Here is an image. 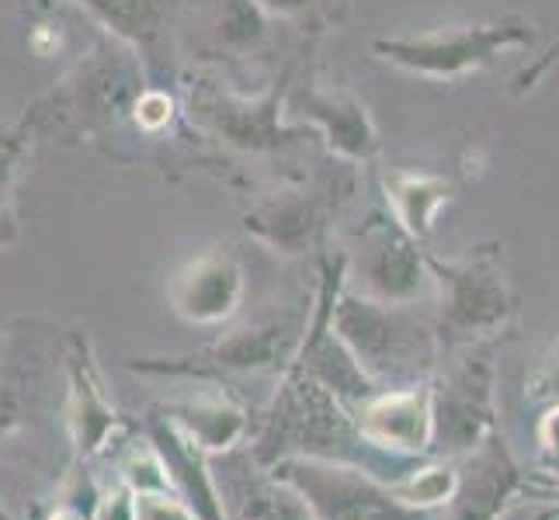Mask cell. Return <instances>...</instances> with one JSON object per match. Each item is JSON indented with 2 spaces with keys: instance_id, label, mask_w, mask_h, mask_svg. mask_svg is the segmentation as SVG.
<instances>
[{
  "instance_id": "9a60e30c",
  "label": "cell",
  "mask_w": 559,
  "mask_h": 520,
  "mask_svg": "<svg viewBox=\"0 0 559 520\" xmlns=\"http://www.w3.org/2000/svg\"><path fill=\"white\" fill-rule=\"evenodd\" d=\"M73 399H76V410H73L76 434H81L87 448H98L105 434L115 427V413L98 389V378L91 372L87 354L73 361Z\"/></svg>"
},
{
  "instance_id": "4316f807",
  "label": "cell",
  "mask_w": 559,
  "mask_h": 520,
  "mask_svg": "<svg viewBox=\"0 0 559 520\" xmlns=\"http://www.w3.org/2000/svg\"><path fill=\"white\" fill-rule=\"evenodd\" d=\"M538 440L549 448V451H556L559 455V407H552L546 416H543V423H538Z\"/></svg>"
},
{
  "instance_id": "8992f818",
  "label": "cell",
  "mask_w": 559,
  "mask_h": 520,
  "mask_svg": "<svg viewBox=\"0 0 559 520\" xmlns=\"http://www.w3.org/2000/svg\"><path fill=\"white\" fill-rule=\"evenodd\" d=\"M191 122H199L226 146L243 153H278L302 140H320L306 125H282V90H267L261 98H240L219 87H199L188 98Z\"/></svg>"
},
{
  "instance_id": "83f0119b",
  "label": "cell",
  "mask_w": 559,
  "mask_h": 520,
  "mask_svg": "<svg viewBox=\"0 0 559 520\" xmlns=\"http://www.w3.org/2000/svg\"><path fill=\"white\" fill-rule=\"evenodd\" d=\"M11 416H14V402H11V396H8V392H0V431L8 427Z\"/></svg>"
},
{
  "instance_id": "2e32d148",
  "label": "cell",
  "mask_w": 559,
  "mask_h": 520,
  "mask_svg": "<svg viewBox=\"0 0 559 520\" xmlns=\"http://www.w3.org/2000/svg\"><path fill=\"white\" fill-rule=\"evenodd\" d=\"M216 4V17H212V28H216L219 43L234 52L254 49L264 38V11L254 0H212Z\"/></svg>"
},
{
  "instance_id": "7c38bea8",
  "label": "cell",
  "mask_w": 559,
  "mask_h": 520,
  "mask_svg": "<svg viewBox=\"0 0 559 520\" xmlns=\"http://www.w3.org/2000/svg\"><path fill=\"white\" fill-rule=\"evenodd\" d=\"M299 330H302V323L296 316L264 319V323L243 326V330L229 334L226 340L212 347L205 358L229 372H275L296 354Z\"/></svg>"
},
{
  "instance_id": "30bf717a",
  "label": "cell",
  "mask_w": 559,
  "mask_h": 520,
  "mask_svg": "<svg viewBox=\"0 0 559 520\" xmlns=\"http://www.w3.org/2000/svg\"><path fill=\"white\" fill-rule=\"evenodd\" d=\"M302 489L323 520H424L414 507L400 504L393 493L372 486L352 469H296Z\"/></svg>"
},
{
  "instance_id": "7402d4cb",
  "label": "cell",
  "mask_w": 559,
  "mask_h": 520,
  "mask_svg": "<svg viewBox=\"0 0 559 520\" xmlns=\"http://www.w3.org/2000/svg\"><path fill=\"white\" fill-rule=\"evenodd\" d=\"M132 119H136V125L143 132H160L170 125V119H175V101H170L164 90L143 87L136 105H132Z\"/></svg>"
},
{
  "instance_id": "603a6c76",
  "label": "cell",
  "mask_w": 559,
  "mask_h": 520,
  "mask_svg": "<svg viewBox=\"0 0 559 520\" xmlns=\"http://www.w3.org/2000/svg\"><path fill=\"white\" fill-rule=\"evenodd\" d=\"M136 520H191L181 507L170 504L167 496H140Z\"/></svg>"
},
{
  "instance_id": "ffe728a7",
  "label": "cell",
  "mask_w": 559,
  "mask_h": 520,
  "mask_svg": "<svg viewBox=\"0 0 559 520\" xmlns=\"http://www.w3.org/2000/svg\"><path fill=\"white\" fill-rule=\"evenodd\" d=\"M264 11V17H282V22H326L337 25L344 11H348V0H254Z\"/></svg>"
},
{
  "instance_id": "cb8c5ba5",
  "label": "cell",
  "mask_w": 559,
  "mask_h": 520,
  "mask_svg": "<svg viewBox=\"0 0 559 520\" xmlns=\"http://www.w3.org/2000/svg\"><path fill=\"white\" fill-rule=\"evenodd\" d=\"M552 63H559V43L543 56V60H535L532 66H525L522 73H518L514 76V94H528L538 81H543V76H546V70L552 66Z\"/></svg>"
},
{
  "instance_id": "7a4b0ae2",
  "label": "cell",
  "mask_w": 559,
  "mask_h": 520,
  "mask_svg": "<svg viewBox=\"0 0 559 520\" xmlns=\"http://www.w3.org/2000/svg\"><path fill=\"white\" fill-rule=\"evenodd\" d=\"M431 281L441 292V337L490 340L511 319V295L500 275L497 246H476L462 261L428 257Z\"/></svg>"
},
{
  "instance_id": "6da1fadb",
  "label": "cell",
  "mask_w": 559,
  "mask_h": 520,
  "mask_svg": "<svg viewBox=\"0 0 559 520\" xmlns=\"http://www.w3.org/2000/svg\"><path fill=\"white\" fill-rule=\"evenodd\" d=\"M535 22L522 14H504L487 25H452L420 35H390L376 38L372 52L382 63L400 66L424 81H462V76L487 70L500 60V52L525 49L535 43Z\"/></svg>"
},
{
  "instance_id": "e0dca14e",
  "label": "cell",
  "mask_w": 559,
  "mask_h": 520,
  "mask_svg": "<svg viewBox=\"0 0 559 520\" xmlns=\"http://www.w3.org/2000/svg\"><path fill=\"white\" fill-rule=\"evenodd\" d=\"M181 423L205 448L234 445L243 431V416L234 407H226V402H191V407H185Z\"/></svg>"
},
{
  "instance_id": "ac0fdd59",
  "label": "cell",
  "mask_w": 559,
  "mask_h": 520,
  "mask_svg": "<svg viewBox=\"0 0 559 520\" xmlns=\"http://www.w3.org/2000/svg\"><path fill=\"white\" fill-rule=\"evenodd\" d=\"M237 520H313L299 496L275 486H247L237 499Z\"/></svg>"
},
{
  "instance_id": "277c9868",
  "label": "cell",
  "mask_w": 559,
  "mask_h": 520,
  "mask_svg": "<svg viewBox=\"0 0 559 520\" xmlns=\"http://www.w3.org/2000/svg\"><path fill=\"white\" fill-rule=\"evenodd\" d=\"M355 164L341 160V167L317 188H282L275 195H267L258 208L247 211L243 226L261 243L275 246L278 254H302L331 226L341 205L355 195Z\"/></svg>"
},
{
  "instance_id": "5bb4252c",
  "label": "cell",
  "mask_w": 559,
  "mask_h": 520,
  "mask_svg": "<svg viewBox=\"0 0 559 520\" xmlns=\"http://www.w3.org/2000/svg\"><path fill=\"white\" fill-rule=\"evenodd\" d=\"M132 49H150L167 25L170 0H76Z\"/></svg>"
},
{
  "instance_id": "f1b7e54d",
  "label": "cell",
  "mask_w": 559,
  "mask_h": 520,
  "mask_svg": "<svg viewBox=\"0 0 559 520\" xmlns=\"http://www.w3.org/2000/svg\"><path fill=\"white\" fill-rule=\"evenodd\" d=\"M52 520H81V517H73V513H60V517H52Z\"/></svg>"
},
{
  "instance_id": "d4e9b609",
  "label": "cell",
  "mask_w": 559,
  "mask_h": 520,
  "mask_svg": "<svg viewBox=\"0 0 559 520\" xmlns=\"http://www.w3.org/2000/svg\"><path fill=\"white\" fill-rule=\"evenodd\" d=\"M535 396H552V399H559V347H556V354L549 358L546 368L538 372V378H535Z\"/></svg>"
},
{
  "instance_id": "3957f363",
  "label": "cell",
  "mask_w": 559,
  "mask_h": 520,
  "mask_svg": "<svg viewBox=\"0 0 559 520\" xmlns=\"http://www.w3.org/2000/svg\"><path fill=\"white\" fill-rule=\"evenodd\" d=\"M331 330L348 347L365 375L414 368L431 358L424 326L403 316V305H385L369 295H344L331 305Z\"/></svg>"
},
{
  "instance_id": "d6986e66",
  "label": "cell",
  "mask_w": 559,
  "mask_h": 520,
  "mask_svg": "<svg viewBox=\"0 0 559 520\" xmlns=\"http://www.w3.org/2000/svg\"><path fill=\"white\" fill-rule=\"evenodd\" d=\"M459 493V472L449 465H431L424 472H414L407 483H400L393 489V496L400 504L407 507H438V504H449V499Z\"/></svg>"
},
{
  "instance_id": "8fae6325",
  "label": "cell",
  "mask_w": 559,
  "mask_h": 520,
  "mask_svg": "<svg viewBox=\"0 0 559 520\" xmlns=\"http://www.w3.org/2000/svg\"><path fill=\"white\" fill-rule=\"evenodd\" d=\"M361 437L372 445L396 451H424L431 445V392L428 389H400L372 399L358 416Z\"/></svg>"
},
{
  "instance_id": "44dd1931",
  "label": "cell",
  "mask_w": 559,
  "mask_h": 520,
  "mask_svg": "<svg viewBox=\"0 0 559 520\" xmlns=\"http://www.w3.org/2000/svg\"><path fill=\"white\" fill-rule=\"evenodd\" d=\"M32 122L35 111L22 125H14L8 132H0V219H8V198H11V184L17 178V167H22L28 143H32Z\"/></svg>"
},
{
  "instance_id": "484cf974",
  "label": "cell",
  "mask_w": 559,
  "mask_h": 520,
  "mask_svg": "<svg viewBox=\"0 0 559 520\" xmlns=\"http://www.w3.org/2000/svg\"><path fill=\"white\" fill-rule=\"evenodd\" d=\"M102 520H136V504L129 499V493L108 496V504L102 507Z\"/></svg>"
},
{
  "instance_id": "9c48e42d",
  "label": "cell",
  "mask_w": 559,
  "mask_h": 520,
  "mask_svg": "<svg viewBox=\"0 0 559 520\" xmlns=\"http://www.w3.org/2000/svg\"><path fill=\"white\" fill-rule=\"evenodd\" d=\"M243 264L229 246H212L188 261L170 281V305L191 323H219L237 313Z\"/></svg>"
},
{
  "instance_id": "4fadbf2b",
  "label": "cell",
  "mask_w": 559,
  "mask_h": 520,
  "mask_svg": "<svg viewBox=\"0 0 559 520\" xmlns=\"http://www.w3.org/2000/svg\"><path fill=\"white\" fill-rule=\"evenodd\" d=\"M385 202L393 219L407 229L417 243L431 240L435 216L459 195V181L445 173H417V170H390L382 178Z\"/></svg>"
},
{
  "instance_id": "ba28073f",
  "label": "cell",
  "mask_w": 559,
  "mask_h": 520,
  "mask_svg": "<svg viewBox=\"0 0 559 520\" xmlns=\"http://www.w3.org/2000/svg\"><path fill=\"white\" fill-rule=\"evenodd\" d=\"M288 108L310 122V129L326 143V149H331L337 160H348L358 167V164H369L379 153L376 122L352 87H344L337 81L334 84L313 81L288 98Z\"/></svg>"
},
{
  "instance_id": "5b68a950",
  "label": "cell",
  "mask_w": 559,
  "mask_h": 520,
  "mask_svg": "<svg viewBox=\"0 0 559 520\" xmlns=\"http://www.w3.org/2000/svg\"><path fill=\"white\" fill-rule=\"evenodd\" d=\"M352 264L361 285L358 295L385 305H411L431 285L428 257L420 254V243L393 219V211H372L365 219Z\"/></svg>"
},
{
  "instance_id": "52a82bcc",
  "label": "cell",
  "mask_w": 559,
  "mask_h": 520,
  "mask_svg": "<svg viewBox=\"0 0 559 520\" xmlns=\"http://www.w3.org/2000/svg\"><path fill=\"white\" fill-rule=\"evenodd\" d=\"M431 437L452 451L487 445L493 431V347L476 340L473 351L441 378L431 396Z\"/></svg>"
}]
</instances>
